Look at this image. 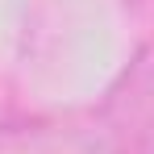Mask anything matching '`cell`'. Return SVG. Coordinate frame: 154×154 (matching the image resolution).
I'll use <instances>...</instances> for the list:
<instances>
[{
  "label": "cell",
  "instance_id": "6da1fadb",
  "mask_svg": "<svg viewBox=\"0 0 154 154\" xmlns=\"http://www.w3.org/2000/svg\"><path fill=\"white\" fill-rule=\"evenodd\" d=\"M117 154H154V54H142L104 104Z\"/></svg>",
  "mask_w": 154,
  "mask_h": 154
}]
</instances>
